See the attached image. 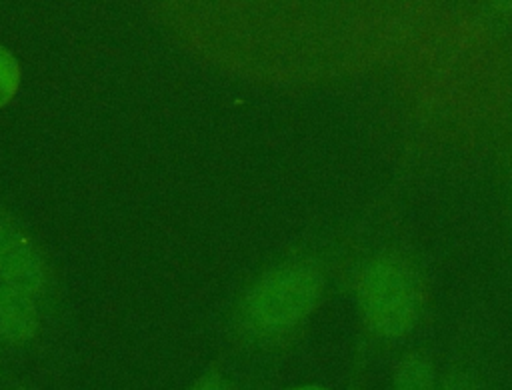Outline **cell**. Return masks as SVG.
Segmentation results:
<instances>
[{"instance_id": "cell-1", "label": "cell", "mask_w": 512, "mask_h": 390, "mask_svg": "<svg viewBox=\"0 0 512 390\" xmlns=\"http://www.w3.org/2000/svg\"><path fill=\"white\" fill-rule=\"evenodd\" d=\"M354 290L360 316L376 338L400 340L416 328L424 288L416 266L402 254L372 256L360 268Z\"/></svg>"}, {"instance_id": "cell-2", "label": "cell", "mask_w": 512, "mask_h": 390, "mask_svg": "<svg viewBox=\"0 0 512 390\" xmlns=\"http://www.w3.org/2000/svg\"><path fill=\"white\" fill-rule=\"evenodd\" d=\"M322 288V274L310 264H292L278 270L258 294V326L268 332L294 328L314 310Z\"/></svg>"}, {"instance_id": "cell-3", "label": "cell", "mask_w": 512, "mask_h": 390, "mask_svg": "<svg viewBox=\"0 0 512 390\" xmlns=\"http://www.w3.org/2000/svg\"><path fill=\"white\" fill-rule=\"evenodd\" d=\"M392 390H436L432 362L420 352L404 354L394 368Z\"/></svg>"}, {"instance_id": "cell-4", "label": "cell", "mask_w": 512, "mask_h": 390, "mask_svg": "<svg viewBox=\"0 0 512 390\" xmlns=\"http://www.w3.org/2000/svg\"><path fill=\"white\" fill-rule=\"evenodd\" d=\"M18 84V64L10 52L0 50V102H6Z\"/></svg>"}, {"instance_id": "cell-5", "label": "cell", "mask_w": 512, "mask_h": 390, "mask_svg": "<svg viewBox=\"0 0 512 390\" xmlns=\"http://www.w3.org/2000/svg\"><path fill=\"white\" fill-rule=\"evenodd\" d=\"M436 390H480V384L470 372L456 370L442 378V382L436 386Z\"/></svg>"}, {"instance_id": "cell-6", "label": "cell", "mask_w": 512, "mask_h": 390, "mask_svg": "<svg viewBox=\"0 0 512 390\" xmlns=\"http://www.w3.org/2000/svg\"><path fill=\"white\" fill-rule=\"evenodd\" d=\"M492 6L502 14H512V0H490Z\"/></svg>"}, {"instance_id": "cell-7", "label": "cell", "mask_w": 512, "mask_h": 390, "mask_svg": "<svg viewBox=\"0 0 512 390\" xmlns=\"http://www.w3.org/2000/svg\"><path fill=\"white\" fill-rule=\"evenodd\" d=\"M300 390H322V388H300Z\"/></svg>"}, {"instance_id": "cell-8", "label": "cell", "mask_w": 512, "mask_h": 390, "mask_svg": "<svg viewBox=\"0 0 512 390\" xmlns=\"http://www.w3.org/2000/svg\"><path fill=\"white\" fill-rule=\"evenodd\" d=\"M510 188H512V182H510Z\"/></svg>"}]
</instances>
